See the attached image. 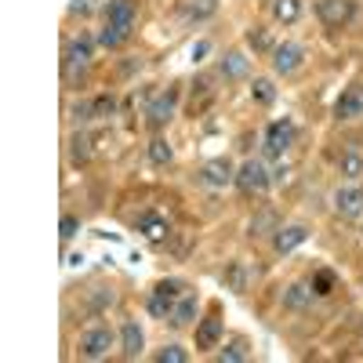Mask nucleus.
I'll return each instance as SVG.
<instances>
[{
	"label": "nucleus",
	"mask_w": 363,
	"mask_h": 363,
	"mask_svg": "<svg viewBox=\"0 0 363 363\" xmlns=\"http://www.w3.org/2000/svg\"><path fill=\"white\" fill-rule=\"evenodd\" d=\"M200 182H203V186H211V189L236 186V167H233L225 157H218V160H207V164H203V171H200Z\"/></svg>",
	"instance_id": "9"
},
{
	"label": "nucleus",
	"mask_w": 363,
	"mask_h": 363,
	"mask_svg": "<svg viewBox=\"0 0 363 363\" xmlns=\"http://www.w3.org/2000/svg\"><path fill=\"white\" fill-rule=\"evenodd\" d=\"M272 225V215H269V211H265V215L258 218V222H251V236H269L265 229Z\"/></svg>",
	"instance_id": "36"
},
{
	"label": "nucleus",
	"mask_w": 363,
	"mask_h": 363,
	"mask_svg": "<svg viewBox=\"0 0 363 363\" xmlns=\"http://www.w3.org/2000/svg\"><path fill=\"white\" fill-rule=\"evenodd\" d=\"M91 55H95V40H91L87 33H80V37H73V40L66 44V77H69V80L87 69Z\"/></svg>",
	"instance_id": "4"
},
{
	"label": "nucleus",
	"mask_w": 363,
	"mask_h": 363,
	"mask_svg": "<svg viewBox=\"0 0 363 363\" xmlns=\"http://www.w3.org/2000/svg\"><path fill=\"white\" fill-rule=\"evenodd\" d=\"M313 298H316V291H313V284H291L287 291H284V309H291V313H306L309 306H313Z\"/></svg>",
	"instance_id": "15"
},
{
	"label": "nucleus",
	"mask_w": 363,
	"mask_h": 363,
	"mask_svg": "<svg viewBox=\"0 0 363 363\" xmlns=\"http://www.w3.org/2000/svg\"><path fill=\"white\" fill-rule=\"evenodd\" d=\"M301 62H306V51H301L298 44L284 40V44H277V48H272V69H277L280 77H291V73H298V69H301Z\"/></svg>",
	"instance_id": "7"
},
{
	"label": "nucleus",
	"mask_w": 363,
	"mask_h": 363,
	"mask_svg": "<svg viewBox=\"0 0 363 363\" xmlns=\"http://www.w3.org/2000/svg\"><path fill=\"white\" fill-rule=\"evenodd\" d=\"M218 342H222V316L211 313L196 327V349H218Z\"/></svg>",
	"instance_id": "16"
},
{
	"label": "nucleus",
	"mask_w": 363,
	"mask_h": 363,
	"mask_svg": "<svg viewBox=\"0 0 363 363\" xmlns=\"http://www.w3.org/2000/svg\"><path fill=\"white\" fill-rule=\"evenodd\" d=\"M149 160H153L157 167H167V164L174 160L171 142H167V138H153V142H149Z\"/></svg>",
	"instance_id": "21"
},
{
	"label": "nucleus",
	"mask_w": 363,
	"mask_h": 363,
	"mask_svg": "<svg viewBox=\"0 0 363 363\" xmlns=\"http://www.w3.org/2000/svg\"><path fill=\"white\" fill-rule=\"evenodd\" d=\"M218 69H222L225 80H244L247 69H251V58H247L244 51H229V55L222 58V66H218Z\"/></svg>",
	"instance_id": "18"
},
{
	"label": "nucleus",
	"mask_w": 363,
	"mask_h": 363,
	"mask_svg": "<svg viewBox=\"0 0 363 363\" xmlns=\"http://www.w3.org/2000/svg\"><path fill=\"white\" fill-rule=\"evenodd\" d=\"M284 178H287V167H277L272 171V186H284Z\"/></svg>",
	"instance_id": "38"
},
{
	"label": "nucleus",
	"mask_w": 363,
	"mask_h": 363,
	"mask_svg": "<svg viewBox=\"0 0 363 363\" xmlns=\"http://www.w3.org/2000/svg\"><path fill=\"white\" fill-rule=\"evenodd\" d=\"M294 142V124L291 120H272L265 128V157H284Z\"/></svg>",
	"instance_id": "6"
},
{
	"label": "nucleus",
	"mask_w": 363,
	"mask_h": 363,
	"mask_svg": "<svg viewBox=\"0 0 363 363\" xmlns=\"http://www.w3.org/2000/svg\"><path fill=\"white\" fill-rule=\"evenodd\" d=\"M335 116H338V120H356V116H363V84H352V87L342 91V99H338V106H335Z\"/></svg>",
	"instance_id": "13"
},
{
	"label": "nucleus",
	"mask_w": 363,
	"mask_h": 363,
	"mask_svg": "<svg viewBox=\"0 0 363 363\" xmlns=\"http://www.w3.org/2000/svg\"><path fill=\"white\" fill-rule=\"evenodd\" d=\"M313 291H316V294H330V291H335V272L320 269L316 277H313Z\"/></svg>",
	"instance_id": "29"
},
{
	"label": "nucleus",
	"mask_w": 363,
	"mask_h": 363,
	"mask_svg": "<svg viewBox=\"0 0 363 363\" xmlns=\"http://www.w3.org/2000/svg\"><path fill=\"white\" fill-rule=\"evenodd\" d=\"M218 11V0H193L189 4V15L193 18H207V15H215Z\"/></svg>",
	"instance_id": "32"
},
{
	"label": "nucleus",
	"mask_w": 363,
	"mask_h": 363,
	"mask_svg": "<svg viewBox=\"0 0 363 363\" xmlns=\"http://www.w3.org/2000/svg\"><path fill=\"white\" fill-rule=\"evenodd\" d=\"M309 240V229L306 225H280L277 233H272V247H277V255H291L294 247H301Z\"/></svg>",
	"instance_id": "12"
},
{
	"label": "nucleus",
	"mask_w": 363,
	"mask_h": 363,
	"mask_svg": "<svg viewBox=\"0 0 363 363\" xmlns=\"http://www.w3.org/2000/svg\"><path fill=\"white\" fill-rule=\"evenodd\" d=\"M153 359H157V363H186V359H189V352L182 349V345H164Z\"/></svg>",
	"instance_id": "27"
},
{
	"label": "nucleus",
	"mask_w": 363,
	"mask_h": 363,
	"mask_svg": "<svg viewBox=\"0 0 363 363\" xmlns=\"http://www.w3.org/2000/svg\"><path fill=\"white\" fill-rule=\"evenodd\" d=\"M218 359H222V363H244V359H247V342H244V338H233V342L218 352Z\"/></svg>",
	"instance_id": "23"
},
{
	"label": "nucleus",
	"mask_w": 363,
	"mask_h": 363,
	"mask_svg": "<svg viewBox=\"0 0 363 363\" xmlns=\"http://www.w3.org/2000/svg\"><path fill=\"white\" fill-rule=\"evenodd\" d=\"M113 113H116V99H113V95L95 99V116H113Z\"/></svg>",
	"instance_id": "34"
},
{
	"label": "nucleus",
	"mask_w": 363,
	"mask_h": 363,
	"mask_svg": "<svg viewBox=\"0 0 363 363\" xmlns=\"http://www.w3.org/2000/svg\"><path fill=\"white\" fill-rule=\"evenodd\" d=\"M69 145H73V149H69L73 164H87V160H91V138H87V135H73Z\"/></svg>",
	"instance_id": "25"
},
{
	"label": "nucleus",
	"mask_w": 363,
	"mask_h": 363,
	"mask_svg": "<svg viewBox=\"0 0 363 363\" xmlns=\"http://www.w3.org/2000/svg\"><path fill=\"white\" fill-rule=\"evenodd\" d=\"M196 309H200V298L196 294H182L174 313H171V327H189L196 320Z\"/></svg>",
	"instance_id": "19"
},
{
	"label": "nucleus",
	"mask_w": 363,
	"mask_h": 363,
	"mask_svg": "<svg viewBox=\"0 0 363 363\" xmlns=\"http://www.w3.org/2000/svg\"><path fill=\"white\" fill-rule=\"evenodd\" d=\"M247 44L255 51H272V37H269V29H251L247 33Z\"/></svg>",
	"instance_id": "31"
},
{
	"label": "nucleus",
	"mask_w": 363,
	"mask_h": 363,
	"mask_svg": "<svg viewBox=\"0 0 363 363\" xmlns=\"http://www.w3.org/2000/svg\"><path fill=\"white\" fill-rule=\"evenodd\" d=\"M269 186H272V174L265 171L262 160H247L244 167L236 171V189L244 193V196H262Z\"/></svg>",
	"instance_id": "2"
},
{
	"label": "nucleus",
	"mask_w": 363,
	"mask_h": 363,
	"mask_svg": "<svg viewBox=\"0 0 363 363\" xmlns=\"http://www.w3.org/2000/svg\"><path fill=\"white\" fill-rule=\"evenodd\" d=\"M335 211L342 218H349V222L363 218V186H342L335 193Z\"/></svg>",
	"instance_id": "10"
},
{
	"label": "nucleus",
	"mask_w": 363,
	"mask_h": 363,
	"mask_svg": "<svg viewBox=\"0 0 363 363\" xmlns=\"http://www.w3.org/2000/svg\"><path fill=\"white\" fill-rule=\"evenodd\" d=\"M251 99L258 102V106H272V102H277V87H272V80H255L251 84Z\"/></svg>",
	"instance_id": "22"
},
{
	"label": "nucleus",
	"mask_w": 363,
	"mask_h": 363,
	"mask_svg": "<svg viewBox=\"0 0 363 363\" xmlns=\"http://www.w3.org/2000/svg\"><path fill=\"white\" fill-rule=\"evenodd\" d=\"M182 291H186V284H182V280H160V284L153 287V294H149V316L171 320V313H174V306H178Z\"/></svg>",
	"instance_id": "1"
},
{
	"label": "nucleus",
	"mask_w": 363,
	"mask_h": 363,
	"mask_svg": "<svg viewBox=\"0 0 363 363\" xmlns=\"http://www.w3.org/2000/svg\"><path fill=\"white\" fill-rule=\"evenodd\" d=\"M342 174L345 178H359L363 174V157L359 153H345L342 157Z\"/></svg>",
	"instance_id": "30"
},
{
	"label": "nucleus",
	"mask_w": 363,
	"mask_h": 363,
	"mask_svg": "<svg viewBox=\"0 0 363 363\" xmlns=\"http://www.w3.org/2000/svg\"><path fill=\"white\" fill-rule=\"evenodd\" d=\"M174 106H178V91L174 87H167V91H160V95L149 102V109H145V120H149V128H164V124H171V116H174Z\"/></svg>",
	"instance_id": "8"
},
{
	"label": "nucleus",
	"mask_w": 363,
	"mask_h": 363,
	"mask_svg": "<svg viewBox=\"0 0 363 363\" xmlns=\"http://www.w3.org/2000/svg\"><path fill=\"white\" fill-rule=\"evenodd\" d=\"M316 15H320V22H323V26L342 29L345 22H352L356 4H352V0H316Z\"/></svg>",
	"instance_id": "5"
},
{
	"label": "nucleus",
	"mask_w": 363,
	"mask_h": 363,
	"mask_svg": "<svg viewBox=\"0 0 363 363\" xmlns=\"http://www.w3.org/2000/svg\"><path fill=\"white\" fill-rule=\"evenodd\" d=\"M225 280H229V287H233L236 294H244V291H247V272H244V265H240V262H233V265H229Z\"/></svg>",
	"instance_id": "26"
},
{
	"label": "nucleus",
	"mask_w": 363,
	"mask_h": 363,
	"mask_svg": "<svg viewBox=\"0 0 363 363\" xmlns=\"http://www.w3.org/2000/svg\"><path fill=\"white\" fill-rule=\"evenodd\" d=\"M207 51H211V44H207V40H200V44L193 48V62H200V58H203Z\"/></svg>",
	"instance_id": "37"
},
{
	"label": "nucleus",
	"mask_w": 363,
	"mask_h": 363,
	"mask_svg": "<svg viewBox=\"0 0 363 363\" xmlns=\"http://www.w3.org/2000/svg\"><path fill=\"white\" fill-rule=\"evenodd\" d=\"M113 345H116V335H113L109 327H91V330H84V335H80L77 352H80V359H106Z\"/></svg>",
	"instance_id": "3"
},
{
	"label": "nucleus",
	"mask_w": 363,
	"mask_h": 363,
	"mask_svg": "<svg viewBox=\"0 0 363 363\" xmlns=\"http://www.w3.org/2000/svg\"><path fill=\"white\" fill-rule=\"evenodd\" d=\"M298 15H301V0H272V18L277 22L291 26L298 22Z\"/></svg>",
	"instance_id": "20"
},
{
	"label": "nucleus",
	"mask_w": 363,
	"mask_h": 363,
	"mask_svg": "<svg viewBox=\"0 0 363 363\" xmlns=\"http://www.w3.org/2000/svg\"><path fill=\"white\" fill-rule=\"evenodd\" d=\"M138 229L145 233V240H149V244H164V240H167V218H160L157 215V211H145V215L138 218Z\"/></svg>",
	"instance_id": "17"
},
{
	"label": "nucleus",
	"mask_w": 363,
	"mask_h": 363,
	"mask_svg": "<svg viewBox=\"0 0 363 363\" xmlns=\"http://www.w3.org/2000/svg\"><path fill=\"white\" fill-rule=\"evenodd\" d=\"M128 37H131V33H124L120 26L106 22V26H102V33H99V44H102V48H120V44H124Z\"/></svg>",
	"instance_id": "24"
},
{
	"label": "nucleus",
	"mask_w": 363,
	"mask_h": 363,
	"mask_svg": "<svg viewBox=\"0 0 363 363\" xmlns=\"http://www.w3.org/2000/svg\"><path fill=\"white\" fill-rule=\"evenodd\" d=\"M73 120L84 124V120H95V102H77L73 106Z\"/></svg>",
	"instance_id": "33"
},
{
	"label": "nucleus",
	"mask_w": 363,
	"mask_h": 363,
	"mask_svg": "<svg viewBox=\"0 0 363 363\" xmlns=\"http://www.w3.org/2000/svg\"><path fill=\"white\" fill-rule=\"evenodd\" d=\"M77 233H80V218L77 215H62V222H58V236H62V244H69Z\"/></svg>",
	"instance_id": "28"
},
{
	"label": "nucleus",
	"mask_w": 363,
	"mask_h": 363,
	"mask_svg": "<svg viewBox=\"0 0 363 363\" xmlns=\"http://www.w3.org/2000/svg\"><path fill=\"white\" fill-rule=\"evenodd\" d=\"M106 22L120 26L124 33H135V22H138V4H135V0H109V8H106Z\"/></svg>",
	"instance_id": "11"
},
{
	"label": "nucleus",
	"mask_w": 363,
	"mask_h": 363,
	"mask_svg": "<svg viewBox=\"0 0 363 363\" xmlns=\"http://www.w3.org/2000/svg\"><path fill=\"white\" fill-rule=\"evenodd\" d=\"M95 11V0H69V15H91Z\"/></svg>",
	"instance_id": "35"
},
{
	"label": "nucleus",
	"mask_w": 363,
	"mask_h": 363,
	"mask_svg": "<svg viewBox=\"0 0 363 363\" xmlns=\"http://www.w3.org/2000/svg\"><path fill=\"white\" fill-rule=\"evenodd\" d=\"M145 349V335H142V327L135 320L124 323V330H120V352H124V359H138Z\"/></svg>",
	"instance_id": "14"
}]
</instances>
